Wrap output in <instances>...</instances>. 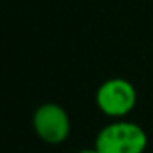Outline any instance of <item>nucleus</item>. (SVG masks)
<instances>
[{"label":"nucleus","instance_id":"obj_1","mask_svg":"<svg viewBox=\"0 0 153 153\" xmlns=\"http://www.w3.org/2000/svg\"><path fill=\"white\" fill-rule=\"evenodd\" d=\"M146 145L148 137L138 123L117 120L97 133L94 148L99 153H143Z\"/></svg>","mask_w":153,"mask_h":153},{"label":"nucleus","instance_id":"obj_2","mask_svg":"<svg viewBox=\"0 0 153 153\" xmlns=\"http://www.w3.org/2000/svg\"><path fill=\"white\" fill-rule=\"evenodd\" d=\"M96 104L104 115L122 120L137 105L135 86L123 77L107 79L97 89Z\"/></svg>","mask_w":153,"mask_h":153},{"label":"nucleus","instance_id":"obj_3","mask_svg":"<svg viewBox=\"0 0 153 153\" xmlns=\"http://www.w3.org/2000/svg\"><path fill=\"white\" fill-rule=\"evenodd\" d=\"M33 130L41 142L59 145L71 133V120L66 109L54 102L41 104L33 114Z\"/></svg>","mask_w":153,"mask_h":153},{"label":"nucleus","instance_id":"obj_4","mask_svg":"<svg viewBox=\"0 0 153 153\" xmlns=\"http://www.w3.org/2000/svg\"><path fill=\"white\" fill-rule=\"evenodd\" d=\"M77 153H99L96 148H82V150H79Z\"/></svg>","mask_w":153,"mask_h":153}]
</instances>
